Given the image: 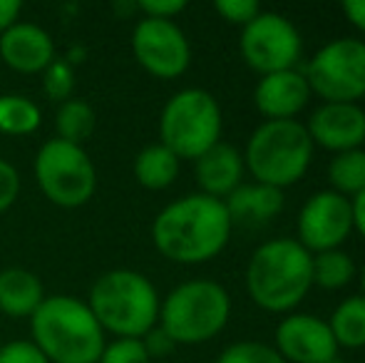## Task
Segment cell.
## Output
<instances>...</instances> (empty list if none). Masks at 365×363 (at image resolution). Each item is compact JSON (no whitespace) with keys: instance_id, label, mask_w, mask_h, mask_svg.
<instances>
[{"instance_id":"obj_18","label":"cell","mask_w":365,"mask_h":363,"mask_svg":"<svg viewBox=\"0 0 365 363\" xmlns=\"http://www.w3.org/2000/svg\"><path fill=\"white\" fill-rule=\"evenodd\" d=\"M234 224H266L284 212V192L269 184H241L224 199Z\"/></svg>"},{"instance_id":"obj_5","label":"cell","mask_w":365,"mask_h":363,"mask_svg":"<svg viewBox=\"0 0 365 363\" xmlns=\"http://www.w3.org/2000/svg\"><path fill=\"white\" fill-rule=\"evenodd\" d=\"M313 162V142L298 120H266L251 132L244 150V167L254 182L284 192L306 177Z\"/></svg>"},{"instance_id":"obj_31","label":"cell","mask_w":365,"mask_h":363,"mask_svg":"<svg viewBox=\"0 0 365 363\" xmlns=\"http://www.w3.org/2000/svg\"><path fill=\"white\" fill-rule=\"evenodd\" d=\"M20 197V175L10 162L0 160V214H5Z\"/></svg>"},{"instance_id":"obj_19","label":"cell","mask_w":365,"mask_h":363,"mask_svg":"<svg viewBox=\"0 0 365 363\" xmlns=\"http://www.w3.org/2000/svg\"><path fill=\"white\" fill-rule=\"evenodd\" d=\"M45 301V286L30 269L10 267L0 272V314L10 319H30Z\"/></svg>"},{"instance_id":"obj_26","label":"cell","mask_w":365,"mask_h":363,"mask_svg":"<svg viewBox=\"0 0 365 363\" xmlns=\"http://www.w3.org/2000/svg\"><path fill=\"white\" fill-rule=\"evenodd\" d=\"M217 363H286L279 356V351L271 344H261V341H236V344L226 346L219 354Z\"/></svg>"},{"instance_id":"obj_12","label":"cell","mask_w":365,"mask_h":363,"mask_svg":"<svg viewBox=\"0 0 365 363\" xmlns=\"http://www.w3.org/2000/svg\"><path fill=\"white\" fill-rule=\"evenodd\" d=\"M296 242L308 254L341 249L353 232L351 199L333 189H321L303 202L296 222Z\"/></svg>"},{"instance_id":"obj_6","label":"cell","mask_w":365,"mask_h":363,"mask_svg":"<svg viewBox=\"0 0 365 363\" xmlns=\"http://www.w3.org/2000/svg\"><path fill=\"white\" fill-rule=\"evenodd\" d=\"M231 319L229 291L212 279H192L174 286L159 306V326L177 346L212 341Z\"/></svg>"},{"instance_id":"obj_21","label":"cell","mask_w":365,"mask_h":363,"mask_svg":"<svg viewBox=\"0 0 365 363\" xmlns=\"http://www.w3.org/2000/svg\"><path fill=\"white\" fill-rule=\"evenodd\" d=\"M328 326L338 349H365V296L353 294L343 299L333 309Z\"/></svg>"},{"instance_id":"obj_39","label":"cell","mask_w":365,"mask_h":363,"mask_svg":"<svg viewBox=\"0 0 365 363\" xmlns=\"http://www.w3.org/2000/svg\"><path fill=\"white\" fill-rule=\"evenodd\" d=\"M363 152H365V140H363Z\"/></svg>"},{"instance_id":"obj_35","label":"cell","mask_w":365,"mask_h":363,"mask_svg":"<svg viewBox=\"0 0 365 363\" xmlns=\"http://www.w3.org/2000/svg\"><path fill=\"white\" fill-rule=\"evenodd\" d=\"M346 20L365 35V0H346L341 5Z\"/></svg>"},{"instance_id":"obj_29","label":"cell","mask_w":365,"mask_h":363,"mask_svg":"<svg viewBox=\"0 0 365 363\" xmlns=\"http://www.w3.org/2000/svg\"><path fill=\"white\" fill-rule=\"evenodd\" d=\"M214 10H217L229 25L244 28V25H249L251 20L261 13V5H259V0H217Z\"/></svg>"},{"instance_id":"obj_38","label":"cell","mask_w":365,"mask_h":363,"mask_svg":"<svg viewBox=\"0 0 365 363\" xmlns=\"http://www.w3.org/2000/svg\"><path fill=\"white\" fill-rule=\"evenodd\" d=\"M331 363H343V361H338V359H336V361H331Z\"/></svg>"},{"instance_id":"obj_25","label":"cell","mask_w":365,"mask_h":363,"mask_svg":"<svg viewBox=\"0 0 365 363\" xmlns=\"http://www.w3.org/2000/svg\"><path fill=\"white\" fill-rule=\"evenodd\" d=\"M313 286H321L326 291H338L348 286L356 276V262L351 254L343 249H331V252L313 254Z\"/></svg>"},{"instance_id":"obj_14","label":"cell","mask_w":365,"mask_h":363,"mask_svg":"<svg viewBox=\"0 0 365 363\" xmlns=\"http://www.w3.org/2000/svg\"><path fill=\"white\" fill-rule=\"evenodd\" d=\"M313 147L333 152L361 150L365 140V110L358 102H321L306 122Z\"/></svg>"},{"instance_id":"obj_22","label":"cell","mask_w":365,"mask_h":363,"mask_svg":"<svg viewBox=\"0 0 365 363\" xmlns=\"http://www.w3.org/2000/svg\"><path fill=\"white\" fill-rule=\"evenodd\" d=\"M97 127V115L92 105L80 97H70L55 112V137L70 145H85Z\"/></svg>"},{"instance_id":"obj_24","label":"cell","mask_w":365,"mask_h":363,"mask_svg":"<svg viewBox=\"0 0 365 363\" xmlns=\"http://www.w3.org/2000/svg\"><path fill=\"white\" fill-rule=\"evenodd\" d=\"M328 182L331 189L343 197L353 199L358 192L365 189V152L361 150H348L333 155L328 162Z\"/></svg>"},{"instance_id":"obj_13","label":"cell","mask_w":365,"mask_h":363,"mask_svg":"<svg viewBox=\"0 0 365 363\" xmlns=\"http://www.w3.org/2000/svg\"><path fill=\"white\" fill-rule=\"evenodd\" d=\"M274 339V349L286 363H331L338 359L331 326L316 314H286L276 326Z\"/></svg>"},{"instance_id":"obj_3","label":"cell","mask_w":365,"mask_h":363,"mask_svg":"<svg viewBox=\"0 0 365 363\" xmlns=\"http://www.w3.org/2000/svg\"><path fill=\"white\" fill-rule=\"evenodd\" d=\"M30 341L50 363H97L107 344L87 301L70 294L45 296L30 316Z\"/></svg>"},{"instance_id":"obj_8","label":"cell","mask_w":365,"mask_h":363,"mask_svg":"<svg viewBox=\"0 0 365 363\" xmlns=\"http://www.w3.org/2000/svg\"><path fill=\"white\" fill-rule=\"evenodd\" d=\"M33 175L45 199L60 209H80L95 197V162L80 145L48 140L35 155Z\"/></svg>"},{"instance_id":"obj_32","label":"cell","mask_w":365,"mask_h":363,"mask_svg":"<svg viewBox=\"0 0 365 363\" xmlns=\"http://www.w3.org/2000/svg\"><path fill=\"white\" fill-rule=\"evenodd\" d=\"M184 10H187L184 0H140L137 3V13L142 18H154V20H174Z\"/></svg>"},{"instance_id":"obj_36","label":"cell","mask_w":365,"mask_h":363,"mask_svg":"<svg viewBox=\"0 0 365 363\" xmlns=\"http://www.w3.org/2000/svg\"><path fill=\"white\" fill-rule=\"evenodd\" d=\"M351 214H353V232H358L365 239V189L351 199Z\"/></svg>"},{"instance_id":"obj_2","label":"cell","mask_w":365,"mask_h":363,"mask_svg":"<svg viewBox=\"0 0 365 363\" xmlns=\"http://www.w3.org/2000/svg\"><path fill=\"white\" fill-rule=\"evenodd\" d=\"M313 254L296 239L279 237L259 244L246 264V291L269 314H293L313 289Z\"/></svg>"},{"instance_id":"obj_16","label":"cell","mask_w":365,"mask_h":363,"mask_svg":"<svg viewBox=\"0 0 365 363\" xmlns=\"http://www.w3.org/2000/svg\"><path fill=\"white\" fill-rule=\"evenodd\" d=\"M311 100V88L301 70L264 75L254 90V105L266 120H296Z\"/></svg>"},{"instance_id":"obj_30","label":"cell","mask_w":365,"mask_h":363,"mask_svg":"<svg viewBox=\"0 0 365 363\" xmlns=\"http://www.w3.org/2000/svg\"><path fill=\"white\" fill-rule=\"evenodd\" d=\"M0 363H50L30 339L10 341L0 346Z\"/></svg>"},{"instance_id":"obj_37","label":"cell","mask_w":365,"mask_h":363,"mask_svg":"<svg viewBox=\"0 0 365 363\" xmlns=\"http://www.w3.org/2000/svg\"><path fill=\"white\" fill-rule=\"evenodd\" d=\"M361 289H363V296H365V264H363V269H361Z\"/></svg>"},{"instance_id":"obj_23","label":"cell","mask_w":365,"mask_h":363,"mask_svg":"<svg viewBox=\"0 0 365 363\" xmlns=\"http://www.w3.org/2000/svg\"><path fill=\"white\" fill-rule=\"evenodd\" d=\"M43 122L40 107L25 95H0V135L25 137L33 135Z\"/></svg>"},{"instance_id":"obj_27","label":"cell","mask_w":365,"mask_h":363,"mask_svg":"<svg viewBox=\"0 0 365 363\" xmlns=\"http://www.w3.org/2000/svg\"><path fill=\"white\" fill-rule=\"evenodd\" d=\"M43 90L53 102L63 105L73 97L75 90V68L65 58H55L43 73Z\"/></svg>"},{"instance_id":"obj_33","label":"cell","mask_w":365,"mask_h":363,"mask_svg":"<svg viewBox=\"0 0 365 363\" xmlns=\"http://www.w3.org/2000/svg\"><path fill=\"white\" fill-rule=\"evenodd\" d=\"M142 344H145L149 359H167V356H172L174 349H177V344L169 339V334L159 324L142 336Z\"/></svg>"},{"instance_id":"obj_34","label":"cell","mask_w":365,"mask_h":363,"mask_svg":"<svg viewBox=\"0 0 365 363\" xmlns=\"http://www.w3.org/2000/svg\"><path fill=\"white\" fill-rule=\"evenodd\" d=\"M20 10H23V3H20V0H0V35L18 23Z\"/></svg>"},{"instance_id":"obj_4","label":"cell","mask_w":365,"mask_h":363,"mask_svg":"<svg viewBox=\"0 0 365 363\" xmlns=\"http://www.w3.org/2000/svg\"><path fill=\"white\" fill-rule=\"evenodd\" d=\"M92 316L115 339H142L159 324V291L142 272L110 269L92 284L87 296Z\"/></svg>"},{"instance_id":"obj_10","label":"cell","mask_w":365,"mask_h":363,"mask_svg":"<svg viewBox=\"0 0 365 363\" xmlns=\"http://www.w3.org/2000/svg\"><path fill=\"white\" fill-rule=\"evenodd\" d=\"M239 50L244 63L264 78L296 68L303 53V38L286 15L261 10L249 25L241 28Z\"/></svg>"},{"instance_id":"obj_20","label":"cell","mask_w":365,"mask_h":363,"mask_svg":"<svg viewBox=\"0 0 365 363\" xmlns=\"http://www.w3.org/2000/svg\"><path fill=\"white\" fill-rule=\"evenodd\" d=\"M179 170H182V160L172 150H167L162 142L145 147L132 165L137 184L149 192H162V189L172 187L179 177Z\"/></svg>"},{"instance_id":"obj_17","label":"cell","mask_w":365,"mask_h":363,"mask_svg":"<svg viewBox=\"0 0 365 363\" xmlns=\"http://www.w3.org/2000/svg\"><path fill=\"white\" fill-rule=\"evenodd\" d=\"M244 155L226 142L214 145L194 162V177H197L199 192L221 199V202L244 184Z\"/></svg>"},{"instance_id":"obj_15","label":"cell","mask_w":365,"mask_h":363,"mask_svg":"<svg viewBox=\"0 0 365 363\" xmlns=\"http://www.w3.org/2000/svg\"><path fill=\"white\" fill-rule=\"evenodd\" d=\"M55 58L53 35L35 23L18 20L0 35V60L20 75H43Z\"/></svg>"},{"instance_id":"obj_9","label":"cell","mask_w":365,"mask_h":363,"mask_svg":"<svg viewBox=\"0 0 365 363\" xmlns=\"http://www.w3.org/2000/svg\"><path fill=\"white\" fill-rule=\"evenodd\" d=\"M311 95L323 102H358L365 97V40L336 38L316 50L306 65Z\"/></svg>"},{"instance_id":"obj_11","label":"cell","mask_w":365,"mask_h":363,"mask_svg":"<svg viewBox=\"0 0 365 363\" xmlns=\"http://www.w3.org/2000/svg\"><path fill=\"white\" fill-rule=\"evenodd\" d=\"M132 55L152 78H182L192 65V45L174 20H137L132 30Z\"/></svg>"},{"instance_id":"obj_28","label":"cell","mask_w":365,"mask_h":363,"mask_svg":"<svg viewBox=\"0 0 365 363\" xmlns=\"http://www.w3.org/2000/svg\"><path fill=\"white\" fill-rule=\"evenodd\" d=\"M97 363H152L142 339H115L105 344Z\"/></svg>"},{"instance_id":"obj_7","label":"cell","mask_w":365,"mask_h":363,"mask_svg":"<svg viewBox=\"0 0 365 363\" xmlns=\"http://www.w3.org/2000/svg\"><path fill=\"white\" fill-rule=\"evenodd\" d=\"M224 117L217 97L202 88L174 92L159 115V142L179 160L197 162L221 142Z\"/></svg>"},{"instance_id":"obj_1","label":"cell","mask_w":365,"mask_h":363,"mask_svg":"<svg viewBox=\"0 0 365 363\" xmlns=\"http://www.w3.org/2000/svg\"><path fill=\"white\" fill-rule=\"evenodd\" d=\"M234 222L221 199L202 192L167 204L152 222V244L164 259L184 267L217 259L231 239Z\"/></svg>"}]
</instances>
